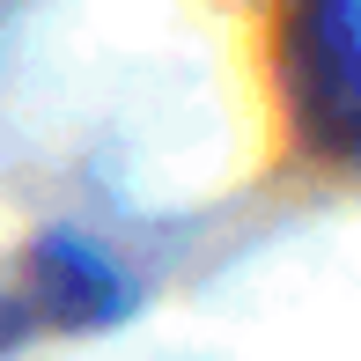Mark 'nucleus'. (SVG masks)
I'll return each instance as SVG.
<instances>
[{"instance_id":"f257e3e1","label":"nucleus","mask_w":361,"mask_h":361,"mask_svg":"<svg viewBox=\"0 0 361 361\" xmlns=\"http://www.w3.org/2000/svg\"><path fill=\"white\" fill-rule=\"evenodd\" d=\"M295 111L332 155L354 140V0H302L295 15Z\"/></svg>"}]
</instances>
